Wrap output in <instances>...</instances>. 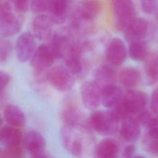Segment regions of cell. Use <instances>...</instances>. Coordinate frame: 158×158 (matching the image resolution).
I'll list each match as a JSON object with an SVG mask.
<instances>
[{
	"mask_svg": "<svg viewBox=\"0 0 158 158\" xmlns=\"http://www.w3.org/2000/svg\"><path fill=\"white\" fill-rule=\"evenodd\" d=\"M60 136L64 147L77 158H83L88 156L95 143L91 129L83 124L64 125Z\"/></svg>",
	"mask_w": 158,
	"mask_h": 158,
	"instance_id": "1",
	"label": "cell"
},
{
	"mask_svg": "<svg viewBox=\"0 0 158 158\" xmlns=\"http://www.w3.org/2000/svg\"><path fill=\"white\" fill-rule=\"evenodd\" d=\"M112 9L115 28L124 31L137 18L132 0H112Z\"/></svg>",
	"mask_w": 158,
	"mask_h": 158,
	"instance_id": "2",
	"label": "cell"
},
{
	"mask_svg": "<svg viewBox=\"0 0 158 158\" xmlns=\"http://www.w3.org/2000/svg\"><path fill=\"white\" fill-rule=\"evenodd\" d=\"M118 121L110 110H96L88 119L89 127L102 135H110L116 133Z\"/></svg>",
	"mask_w": 158,
	"mask_h": 158,
	"instance_id": "3",
	"label": "cell"
},
{
	"mask_svg": "<svg viewBox=\"0 0 158 158\" xmlns=\"http://www.w3.org/2000/svg\"><path fill=\"white\" fill-rule=\"evenodd\" d=\"M45 78L52 87L62 92L70 91L75 83L73 75L66 67L62 66H56L50 69Z\"/></svg>",
	"mask_w": 158,
	"mask_h": 158,
	"instance_id": "4",
	"label": "cell"
},
{
	"mask_svg": "<svg viewBox=\"0 0 158 158\" xmlns=\"http://www.w3.org/2000/svg\"><path fill=\"white\" fill-rule=\"evenodd\" d=\"M102 9V4L99 0H83L74 13L73 23L76 28L83 23L91 22L94 20Z\"/></svg>",
	"mask_w": 158,
	"mask_h": 158,
	"instance_id": "5",
	"label": "cell"
},
{
	"mask_svg": "<svg viewBox=\"0 0 158 158\" xmlns=\"http://www.w3.org/2000/svg\"><path fill=\"white\" fill-rule=\"evenodd\" d=\"M21 29L19 19L12 12L8 1L1 4L0 33L2 36L10 37L17 34Z\"/></svg>",
	"mask_w": 158,
	"mask_h": 158,
	"instance_id": "6",
	"label": "cell"
},
{
	"mask_svg": "<svg viewBox=\"0 0 158 158\" xmlns=\"http://www.w3.org/2000/svg\"><path fill=\"white\" fill-rule=\"evenodd\" d=\"M101 87L93 80L83 82L80 87V94L84 106L90 110L96 109L101 103Z\"/></svg>",
	"mask_w": 158,
	"mask_h": 158,
	"instance_id": "7",
	"label": "cell"
},
{
	"mask_svg": "<svg viewBox=\"0 0 158 158\" xmlns=\"http://www.w3.org/2000/svg\"><path fill=\"white\" fill-rule=\"evenodd\" d=\"M36 48L33 34L29 31L21 33L15 43V52L18 60L22 63L31 60Z\"/></svg>",
	"mask_w": 158,
	"mask_h": 158,
	"instance_id": "8",
	"label": "cell"
},
{
	"mask_svg": "<svg viewBox=\"0 0 158 158\" xmlns=\"http://www.w3.org/2000/svg\"><path fill=\"white\" fill-rule=\"evenodd\" d=\"M55 59L48 45L42 44L36 48L31 59V65L38 73H42L53 64Z\"/></svg>",
	"mask_w": 158,
	"mask_h": 158,
	"instance_id": "9",
	"label": "cell"
},
{
	"mask_svg": "<svg viewBox=\"0 0 158 158\" xmlns=\"http://www.w3.org/2000/svg\"><path fill=\"white\" fill-rule=\"evenodd\" d=\"M105 55L107 61L111 66L117 67L122 64L127 55L124 42L118 38H112L106 48Z\"/></svg>",
	"mask_w": 158,
	"mask_h": 158,
	"instance_id": "10",
	"label": "cell"
},
{
	"mask_svg": "<svg viewBox=\"0 0 158 158\" xmlns=\"http://www.w3.org/2000/svg\"><path fill=\"white\" fill-rule=\"evenodd\" d=\"M53 23V21L48 14L38 15L32 22L33 35L41 41L49 40L52 35Z\"/></svg>",
	"mask_w": 158,
	"mask_h": 158,
	"instance_id": "11",
	"label": "cell"
},
{
	"mask_svg": "<svg viewBox=\"0 0 158 158\" xmlns=\"http://www.w3.org/2000/svg\"><path fill=\"white\" fill-rule=\"evenodd\" d=\"M48 41V45L56 59L65 58L73 44L67 35L60 33H52Z\"/></svg>",
	"mask_w": 158,
	"mask_h": 158,
	"instance_id": "12",
	"label": "cell"
},
{
	"mask_svg": "<svg viewBox=\"0 0 158 158\" xmlns=\"http://www.w3.org/2000/svg\"><path fill=\"white\" fill-rule=\"evenodd\" d=\"M124 95L122 89L115 84L107 86L102 88L101 103L106 108L114 109L122 104Z\"/></svg>",
	"mask_w": 158,
	"mask_h": 158,
	"instance_id": "13",
	"label": "cell"
},
{
	"mask_svg": "<svg viewBox=\"0 0 158 158\" xmlns=\"http://www.w3.org/2000/svg\"><path fill=\"white\" fill-rule=\"evenodd\" d=\"M24 148L33 156L44 152L46 141L43 135L35 130L27 131L23 138Z\"/></svg>",
	"mask_w": 158,
	"mask_h": 158,
	"instance_id": "14",
	"label": "cell"
},
{
	"mask_svg": "<svg viewBox=\"0 0 158 158\" xmlns=\"http://www.w3.org/2000/svg\"><path fill=\"white\" fill-rule=\"evenodd\" d=\"M148 31V23L143 18H136L123 31L125 40L130 43L143 40Z\"/></svg>",
	"mask_w": 158,
	"mask_h": 158,
	"instance_id": "15",
	"label": "cell"
},
{
	"mask_svg": "<svg viewBox=\"0 0 158 158\" xmlns=\"http://www.w3.org/2000/svg\"><path fill=\"white\" fill-rule=\"evenodd\" d=\"M120 128L121 137L127 142H134L139 136L140 127L139 123L133 116L128 117L122 121Z\"/></svg>",
	"mask_w": 158,
	"mask_h": 158,
	"instance_id": "16",
	"label": "cell"
},
{
	"mask_svg": "<svg viewBox=\"0 0 158 158\" xmlns=\"http://www.w3.org/2000/svg\"><path fill=\"white\" fill-rule=\"evenodd\" d=\"M116 80V73L110 65L103 64L99 66L93 74V81L101 88L114 85Z\"/></svg>",
	"mask_w": 158,
	"mask_h": 158,
	"instance_id": "17",
	"label": "cell"
},
{
	"mask_svg": "<svg viewBox=\"0 0 158 158\" xmlns=\"http://www.w3.org/2000/svg\"><path fill=\"white\" fill-rule=\"evenodd\" d=\"M119 151L118 143L114 139H102L95 147L96 158H117Z\"/></svg>",
	"mask_w": 158,
	"mask_h": 158,
	"instance_id": "18",
	"label": "cell"
},
{
	"mask_svg": "<svg viewBox=\"0 0 158 158\" xmlns=\"http://www.w3.org/2000/svg\"><path fill=\"white\" fill-rule=\"evenodd\" d=\"M0 139L5 147H14L19 146L23 140V136L19 128L6 125L1 129Z\"/></svg>",
	"mask_w": 158,
	"mask_h": 158,
	"instance_id": "19",
	"label": "cell"
},
{
	"mask_svg": "<svg viewBox=\"0 0 158 158\" xmlns=\"http://www.w3.org/2000/svg\"><path fill=\"white\" fill-rule=\"evenodd\" d=\"M81 49L80 46L74 43L65 57V67L73 74L76 75L81 72L83 67L81 62Z\"/></svg>",
	"mask_w": 158,
	"mask_h": 158,
	"instance_id": "20",
	"label": "cell"
},
{
	"mask_svg": "<svg viewBox=\"0 0 158 158\" xmlns=\"http://www.w3.org/2000/svg\"><path fill=\"white\" fill-rule=\"evenodd\" d=\"M70 0H52L48 12L54 23H63L67 17Z\"/></svg>",
	"mask_w": 158,
	"mask_h": 158,
	"instance_id": "21",
	"label": "cell"
},
{
	"mask_svg": "<svg viewBox=\"0 0 158 158\" xmlns=\"http://www.w3.org/2000/svg\"><path fill=\"white\" fill-rule=\"evenodd\" d=\"M3 117L9 125L22 127L25 123V117L22 110L14 104L7 105L3 110Z\"/></svg>",
	"mask_w": 158,
	"mask_h": 158,
	"instance_id": "22",
	"label": "cell"
},
{
	"mask_svg": "<svg viewBox=\"0 0 158 158\" xmlns=\"http://www.w3.org/2000/svg\"><path fill=\"white\" fill-rule=\"evenodd\" d=\"M118 80L120 84L125 88L133 89L137 86L141 81L139 71L134 67H126L120 71Z\"/></svg>",
	"mask_w": 158,
	"mask_h": 158,
	"instance_id": "23",
	"label": "cell"
},
{
	"mask_svg": "<svg viewBox=\"0 0 158 158\" xmlns=\"http://www.w3.org/2000/svg\"><path fill=\"white\" fill-rule=\"evenodd\" d=\"M60 117L64 125H75L83 124L81 111L75 105L69 104L64 107L60 113Z\"/></svg>",
	"mask_w": 158,
	"mask_h": 158,
	"instance_id": "24",
	"label": "cell"
},
{
	"mask_svg": "<svg viewBox=\"0 0 158 158\" xmlns=\"http://www.w3.org/2000/svg\"><path fill=\"white\" fill-rule=\"evenodd\" d=\"M148 48L144 40L134 41L130 43L128 54L130 57L135 61L143 60L148 57Z\"/></svg>",
	"mask_w": 158,
	"mask_h": 158,
	"instance_id": "25",
	"label": "cell"
},
{
	"mask_svg": "<svg viewBox=\"0 0 158 158\" xmlns=\"http://www.w3.org/2000/svg\"><path fill=\"white\" fill-rule=\"evenodd\" d=\"M144 70L150 83H158V54H152L146 57Z\"/></svg>",
	"mask_w": 158,
	"mask_h": 158,
	"instance_id": "26",
	"label": "cell"
},
{
	"mask_svg": "<svg viewBox=\"0 0 158 158\" xmlns=\"http://www.w3.org/2000/svg\"><path fill=\"white\" fill-rule=\"evenodd\" d=\"M52 0H30L31 10L34 13H41L48 10Z\"/></svg>",
	"mask_w": 158,
	"mask_h": 158,
	"instance_id": "27",
	"label": "cell"
},
{
	"mask_svg": "<svg viewBox=\"0 0 158 158\" xmlns=\"http://www.w3.org/2000/svg\"><path fill=\"white\" fill-rule=\"evenodd\" d=\"M22 149L18 146L5 147L1 152V158H22Z\"/></svg>",
	"mask_w": 158,
	"mask_h": 158,
	"instance_id": "28",
	"label": "cell"
},
{
	"mask_svg": "<svg viewBox=\"0 0 158 158\" xmlns=\"http://www.w3.org/2000/svg\"><path fill=\"white\" fill-rule=\"evenodd\" d=\"M12 48V44L9 41L7 40L1 41L0 46V60L1 63L7 60L11 53Z\"/></svg>",
	"mask_w": 158,
	"mask_h": 158,
	"instance_id": "29",
	"label": "cell"
},
{
	"mask_svg": "<svg viewBox=\"0 0 158 158\" xmlns=\"http://www.w3.org/2000/svg\"><path fill=\"white\" fill-rule=\"evenodd\" d=\"M12 10L19 14L25 13L28 9V0H8Z\"/></svg>",
	"mask_w": 158,
	"mask_h": 158,
	"instance_id": "30",
	"label": "cell"
},
{
	"mask_svg": "<svg viewBox=\"0 0 158 158\" xmlns=\"http://www.w3.org/2000/svg\"><path fill=\"white\" fill-rule=\"evenodd\" d=\"M145 144L147 151L158 157V138H152L148 135L146 138Z\"/></svg>",
	"mask_w": 158,
	"mask_h": 158,
	"instance_id": "31",
	"label": "cell"
},
{
	"mask_svg": "<svg viewBox=\"0 0 158 158\" xmlns=\"http://www.w3.org/2000/svg\"><path fill=\"white\" fill-rule=\"evenodd\" d=\"M147 127L149 136L152 138H158V114L153 115Z\"/></svg>",
	"mask_w": 158,
	"mask_h": 158,
	"instance_id": "32",
	"label": "cell"
},
{
	"mask_svg": "<svg viewBox=\"0 0 158 158\" xmlns=\"http://www.w3.org/2000/svg\"><path fill=\"white\" fill-rule=\"evenodd\" d=\"M142 9L146 14L154 13L157 8L156 0H139Z\"/></svg>",
	"mask_w": 158,
	"mask_h": 158,
	"instance_id": "33",
	"label": "cell"
},
{
	"mask_svg": "<svg viewBox=\"0 0 158 158\" xmlns=\"http://www.w3.org/2000/svg\"><path fill=\"white\" fill-rule=\"evenodd\" d=\"M153 115L148 110H144L136 115V118L139 123L142 125L148 127L149 122H151Z\"/></svg>",
	"mask_w": 158,
	"mask_h": 158,
	"instance_id": "34",
	"label": "cell"
},
{
	"mask_svg": "<svg viewBox=\"0 0 158 158\" xmlns=\"http://www.w3.org/2000/svg\"><path fill=\"white\" fill-rule=\"evenodd\" d=\"M10 77L9 75L3 71H1V93L2 95L6 88L9 84Z\"/></svg>",
	"mask_w": 158,
	"mask_h": 158,
	"instance_id": "35",
	"label": "cell"
},
{
	"mask_svg": "<svg viewBox=\"0 0 158 158\" xmlns=\"http://www.w3.org/2000/svg\"><path fill=\"white\" fill-rule=\"evenodd\" d=\"M151 107L154 114H158V88H156L152 93Z\"/></svg>",
	"mask_w": 158,
	"mask_h": 158,
	"instance_id": "36",
	"label": "cell"
},
{
	"mask_svg": "<svg viewBox=\"0 0 158 158\" xmlns=\"http://www.w3.org/2000/svg\"><path fill=\"white\" fill-rule=\"evenodd\" d=\"M135 151V147L133 144L127 146L123 152V158H132Z\"/></svg>",
	"mask_w": 158,
	"mask_h": 158,
	"instance_id": "37",
	"label": "cell"
},
{
	"mask_svg": "<svg viewBox=\"0 0 158 158\" xmlns=\"http://www.w3.org/2000/svg\"><path fill=\"white\" fill-rule=\"evenodd\" d=\"M32 158H51V157H50L49 156H48L43 152V153H41V154H37L35 156H33Z\"/></svg>",
	"mask_w": 158,
	"mask_h": 158,
	"instance_id": "38",
	"label": "cell"
},
{
	"mask_svg": "<svg viewBox=\"0 0 158 158\" xmlns=\"http://www.w3.org/2000/svg\"><path fill=\"white\" fill-rule=\"evenodd\" d=\"M132 158H146V157H144V156H135V157H133Z\"/></svg>",
	"mask_w": 158,
	"mask_h": 158,
	"instance_id": "39",
	"label": "cell"
}]
</instances>
